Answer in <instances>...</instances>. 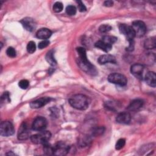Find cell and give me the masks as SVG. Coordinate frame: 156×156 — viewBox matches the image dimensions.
<instances>
[{"label": "cell", "mask_w": 156, "mask_h": 156, "mask_svg": "<svg viewBox=\"0 0 156 156\" xmlns=\"http://www.w3.org/2000/svg\"><path fill=\"white\" fill-rule=\"evenodd\" d=\"M76 50L79 54L78 65L80 68L87 73L91 74L92 75L96 74L97 73L96 69L95 67L88 60L85 49L82 47H79L77 48Z\"/></svg>", "instance_id": "obj_1"}, {"label": "cell", "mask_w": 156, "mask_h": 156, "mask_svg": "<svg viewBox=\"0 0 156 156\" xmlns=\"http://www.w3.org/2000/svg\"><path fill=\"white\" fill-rule=\"evenodd\" d=\"M69 103L76 109L84 110L88 107L90 103V99L88 96L84 94H77L69 98Z\"/></svg>", "instance_id": "obj_2"}, {"label": "cell", "mask_w": 156, "mask_h": 156, "mask_svg": "<svg viewBox=\"0 0 156 156\" xmlns=\"http://www.w3.org/2000/svg\"><path fill=\"white\" fill-rule=\"evenodd\" d=\"M51 133L49 131L43 130L38 133L33 135L30 136V140L35 144H44L48 143V140L51 138Z\"/></svg>", "instance_id": "obj_3"}, {"label": "cell", "mask_w": 156, "mask_h": 156, "mask_svg": "<svg viewBox=\"0 0 156 156\" xmlns=\"http://www.w3.org/2000/svg\"><path fill=\"white\" fill-rule=\"evenodd\" d=\"M131 27L133 30L135 37H141L146 32V26L144 23L142 21H134L132 23Z\"/></svg>", "instance_id": "obj_4"}, {"label": "cell", "mask_w": 156, "mask_h": 156, "mask_svg": "<svg viewBox=\"0 0 156 156\" xmlns=\"http://www.w3.org/2000/svg\"><path fill=\"white\" fill-rule=\"evenodd\" d=\"M69 146L63 141H58L53 146V154L57 156L66 155L69 151Z\"/></svg>", "instance_id": "obj_5"}, {"label": "cell", "mask_w": 156, "mask_h": 156, "mask_svg": "<svg viewBox=\"0 0 156 156\" xmlns=\"http://www.w3.org/2000/svg\"><path fill=\"white\" fill-rule=\"evenodd\" d=\"M108 82L121 86H124L127 83V79L125 76L120 73H112L107 78Z\"/></svg>", "instance_id": "obj_6"}, {"label": "cell", "mask_w": 156, "mask_h": 156, "mask_svg": "<svg viewBox=\"0 0 156 156\" xmlns=\"http://www.w3.org/2000/svg\"><path fill=\"white\" fill-rule=\"evenodd\" d=\"M15 130L13 124L10 121H3L0 125V133L1 136H8L14 133Z\"/></svg>", "instance_id": "obj_7"}, {"label": "cell", "mask_w": 156, "mask_h": 156, "mask_svg": "<svg viewBox=\"0 0 156 156\" xmlns=\"http://www.w3.org/2000/svg\"><path fill=\"white\" fill-rule=\"evenodd\" d=\"M119 30L122 34L126 36L128 41H133V38L135 37L133 30L130 26L126 24H121L119 26Z\"/></svg>", "instance_id": "obj_8"}, {"label": "cell", "mask_w": 156, "mask_h": 156, "mask_svg": "<svg viewBox=\"0 0 156 156\" xmlns=\"http://www.w3.org/2000/svg\"><path fill=\"white\" fill-rule=\"evenodd\" d=\"M47 124L48 122L46 118L42 116H38L33 121L32 127L33 130L40 132L44 130L47 126Z\"/></svg>", "instance_id": "obj_9"}, {"label": "cell", "mask_w": 156, "mask_h": 156, "mask_svg": "<svg viewBox=\"0 0 156 156\" xmlns=\"http://www.w3.org/2000/svg\"><path fill=\"white\" fill-rule=\"evenodd\" d=\"M23 26L28 31L32 32L36 27V23L35 20L29 17H26L20 21Z\"/></svg>", "instance_id": "obj_10"}, {"label": "cell", "mask_w": 156, "mask_h": 156, "mask_svg": "<svg viewBox=\"0 0 156 156\" xmlns=\"http://www.w3.org/2000/svg\"><path fill=\"white\" fill-rule=\"evenodd\" d=\"M143 71L144 66L143 65L140 63L133 64L130 68L131 73L138 79H142Z\"/></svg>", "instance_id": "obj_11"}, {"label": "cell", "mask_w": 156, "mask_h": 156, "mask_svg": "<svg viewBox=\"0 0 156 156\" xmlns=\"http://www.w3.org/2000/svg\"><path fill=\"white\" fill-rule=\"evenodd\" d=\"M51 101V98L48 97H43L37 99L30 103V106L32 108H38L47 104Z\"/></svg>", "instance_id": "obj_12"}, {"label": "cell", "mask_w": 156, "mask_h": 156, "mask_svg": "<svg viewBox=\"0 0 156 156\" xmlns=\"http://www.w3.org/2000/svg\"><path fill=\"white\" fill-rule=\"evenodd\" d=\"M29 138V131L27 124L25 122H23L18 130V138L20 140H24Z\"/></svg>", "instance_id": "obj_13"}, {"label": "cell", "mask_w": 156, "mask_h": 156, "mask_svg": "<svg viewBox=\"0 0 156 156\" xmlns=\"http://www.w3.org/2000/svg\"><path fill=\"white\" fill-rule=\"evenodd\" d=\"M130 119H131V116L130 113L126 112L119 113L116 118V121L118 123L124 124L129 123V122L130 121Z\"/></svg>", "instance_id": "obj_14"}, {"label": "cell", "mask_w": 156, "mask_h": 156, "mask_svg": "<svg viewBox=\"0 0 156 156\" xmlns=\"http://www.w3.org/2000/svg\"><path fill=\"white\" fill-rule=\"evenodd\" d=\"M52 35V32L51 30L47 28H41L38 30L36 33V36L39 39H42L43 40H47Z\"/></svg>", "instance_id": "obj_15"}, {"label": "cell", "mask_w": 156, "mask_h": 156, "mask_svg": "<svg viewBox=\"0 0 156 156\" xmlns=\"http://www.w3.org/2000/svg\"><path fill=\"white\" fill-rule=\"evenodd\" d=\"M98 63L101 65H104L107 63H116V59L112 55L104 54L99 57Z\"/></svg>", "instance_id": "obj_16"}, {"label": "cell", "mask_w": 156, "mask_h": 156, "mask_svg": "<svg viewBox=\"0 0 156 156\" xmlns=\"http://www.w3.org/2000/svg\"><path fill=\"white\" fill-rule=\"evenodd\" d=\"M156 76L155 73L152 71L147 73L145 76V80L146 83L152 87H155L156 86Z\"/></svg>", "instance_id": "obj_17"}, {"label": "cell", "mask_w": 156, "mask_h": 156, "mask_svg": "<svg viewBox=\"0 0 156 156\" xmlns=\"http://www.w3.org/2000/svg\"><path fill=\"white\" fill-rule=\"evenodd\" d=\"M143 105V101L141 99H136L133 100L129 106L127 107V110L129 111H135L138 109H140L141 107H142Z\"/></svg>", "instance_id": "obj_18"}, {"label": "cell", "mask_w": 156, "mask_h": 156, "mask_svg": "<svg viewBox=\"0 0 156 156\" xmlns=\"http://www.w3.org/2000/svg\"><path fill=\"white\" fill-rule=\"evenodd\" d=\"M95 47L101 49V50L104 51V52H108V51H110L112 48V45L110 44H108L104 41H102V40L98 41L95 44H94Z\"/></svg>", "instance_id": "obj_19"}, {"label": "cell", "mask_w": 156, "mask_h": 156, "mask_svg": "<svg viewBox=\"0 0 156 156\" xmlns=\"http://www.w3.org/2000/svg\"><path fill=\"white\" fill-rule=\"evenodd\" d=\"M45 58L46 61L51 65V66H55L57 64V62L54 57V51L50 50L48 51L46 55Z\"/></svg>", "instance_id": "obj_20"}, {"label": "cell", "mask_w": 156, "mask_h": 156, "mask_svg": "<svg viewBox=\"0 0 156 156\" xmlns=\"http://www.w3.org/2000/svg\"><path fill=\"white\" fill-rule=\"evenodd\" d=\"M144 48L147 49H152L155 48V37L147 38L144 42Z\"/></svg>", "instance_id": "obj_21"}, {"label": "cell", "mask_w": 156, "mask_h": 156, "mask_svg": "<svg viewBox=\"0 0 156 156\" xmlns=\"http://www.w3.org/2000/svg\"><path fill=\"white\" fill-rule=\"evenodd\" d=\"M102 40L112 45L117 40V38L115 37H113V36L107 35V36L103 37L102 38Z\"/></svg>", "instance_id": "obj_22"}, {"label": "cell", "mask_w": 156, "mask_h": 156, "mask_svg": "<svg viewBox=\"0 0 156 156\" xmlns=\"http://www.w3.org/2000/svg\"><path fill=\"white\" fill-rule=\"evenodd\" d=\"M36 50V45L34 41H30L28 43L27 45V51L29 53L32 54L34 53Z\"/></svg>", "instance_id": "obj_23"}, {"label": "cell", "mask_w": 156, "mask_h": 156, "mask_svg": "<svg viewBox=\"0 0 156 156\" xmlns=\"http://www.w3.org/2000/svg\"><path fill=\"white\" fill-rule=\"evenodd\" d=\"M66 13L70 16L74 15L76 13V8L72 5H68L66 8Z\"/></svg>", "instance_id": "obj_24"}, {"label": "cell", "mask_w": 156, "mask_h": 156, "mask_svg": "<svg viewBox=\"0 0 156 156\" xmlns=\"http://www.w3.org/2000/svg\"><path fill=\"white\" fill-rule=\"evenodd\" d=\"M105 130V128L104 127H97L94 128L92 131V135L94 136H99L102 135Z\"/></svg>", "instance_id": "obj_25"}, {"label": "cell", "mask_w": 156, "mask_h": 156, "mask_svg": "<svg viewBox=\"0 0 156 156\" xmlns=\"http://www.w3.org/2000/svg\"><path fill=\"white\" fill-rule=\"evenodd\" d=\"M43 145H44L43 151L46 154H47V155L53 154V147L52 146L48 144V143L44 144Z\"/></svg>", "instance_id": "obj_26"}, {"label": "cell", "mask_w": 156, "mask_h": 156, "mask_svg": "<svg viewBox=\"0 0 156 156\" xmlns=\"http://www.w3.org/2000/svg\"><path fill=\"white\" fill-rule=\"evenodd\" d=\"M63 9V4L60 2H56L53 5V10L56 13H59Z\"/></svg>", "instance_id": "obj_27"}, {"label": "cell", "mask_w": 156, "mask_h": 156, "mask_svg": "<svg viewBox=\"0 0 156 156\" xmlns=\"http://www.w3.org/2000/svg\"><path fill=\"white\" fill-rule=\"evenodd\" d=\"M125 143H126L125 139L120 138L119 140H118V141L116 142V143L115 144V149L116 150H120L124 146Z\"/></svg>", "instance_id": "obj_28"}, {"label": "cell", "mask_w": 156, "mask_h": 156, "mask_svg": "<svg viewBox=\"0 0 156 156\" xmlns=\"http://www.w3.org/2000/svg\"><path fill=\"white\" fill-rule=\"evenodd\" d=\"M112 29V27L108 24H102L99 27V30L101 33H106Z\"/></svg>", "instance_id": "obj_29"}, {"label": "cell", "mask_w": 156, "mask_h": 156, "mask_svg": "<svg viewBox=\"0 0 156 156\" xmlns=\"http://www.w3.org/2000/svg\"><path fill=\"white\" fill-rule=\"evenodd\" d=\"M6 54L7 55L10 57H12V58H13L16 56V51L15 49L12 48V47H9L7 48V49L6 50Z\"/></svg>", "instance_id": "obj_30"}, {"label": "cell", "mask_w": 156, "mask_h": 156, "mask_svg": "<svg viewBox=\"0 0 156 156\" xmlns=\"http://www.w3.org/2000/svg\"><path fill=\"white\" fill-rule=\"evenodd\" d=\"M29 81L26 79H23L21 80L19 83H18V85L19 87L22 88V89H26L28 86H29Z\"/></svg>", "instance_id": "obj_31"}, {"label": "cell", "mask_w": 156, "mask_h": 156, "mask_svg": "<svg viewBox=\"0 0 156 156\" xmlns=\"http://www.w3.org/2000/svg\"><path fill=\"white\" fill-rule=\"evenodd\" d=\"M49 41L47 40H43L41 41V42H40L38 43V47L39 49H42L43 48H46L49 44Z\"/></svg>", "instance_id": "obj_32"}, {"label": "cell", "mask_w": 156, "mask_h": 156, "mask_svg": "<svg viewBox=\"0 0 156 156\" xmlns=\"http://www.w3.org/2000/svg\"><path fill=\"white\" fill-rule=\"evenodd\" d=\"M77 4H78V9L80 12H85L86 11V7L85 6V5L83 4V3L80 1H77Z\"/></svg>", "instance_id": "obj_33"}, {"label": "cell", "mask_w": 156, "mask_h": 156, "mask_svg": "<svg viewBox=\"0 0 156 156\" xmlns=\"http://www.w3.org/2000/svg\"><path fill=\"white\" fill-rule=\"evenodd\" d=\"M1 102H2L3 101H10V99H9V94L8 93V92H5L1 96Z\"/></svg>", "instance_id": "obj_34"}, {"label": "cell", "mask_w": 156, "mask_h": 156, "mask_svg": "<svg viewBox=\"0 0 156 156\" xmlns=\"http://www.w3.org/2000/svg\"><path fill=\"white\" fill-rule=\"evenodd\" d=\"M90 141V139L88 138H83V139H82L80 141H79V143H80V146H83V147L84 146H85L86 145H87V144H88V143Z\"/></svg>", "instance_id": "obj_35"}, {"label": "cell", "mask_w": 156, "mask_h": 156, "mask_svg": "<svg viewBox=\"0 0 156 156\" xmlns=\"http://www.w3.org/2000/svg\"><path fill=\"white\" fill-rule=\"evenodd\" d=\"M113 4V2L112 1H105L104 2V5L106 7H112Z\"/></svg>", "instance_id": "obj_36"}]
</instances>
